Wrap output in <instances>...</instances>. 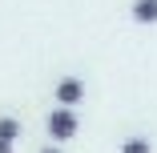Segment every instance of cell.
Returning a JSON list of instances; mask_svg holds the SVG:
<instances>
[{
	"mask_svg": "<svg viewBox=\"0 0 157 153\" xmlns=\"http://www.w3.org/2000/svg\"><path fill=\"white\" fill-rule=\"evenodd\" d=\"M133 20L137 24H157V0H133Z\"/></svg>",
	"mask_w": 157,
	"mask_h": 153,
	"instance_id": "3",
	"label": "cell"
},
{
	"mask_svg": "<svg viewBox=\"0 0 157 153\" xmlns=\"http://www.w3.org/2000/svg\"><path fill=\"white\" fill-rule=\"evenodd\" d=\"M0 141H8V145L20 141V121L16 117H0Z\"/></svg>",
	"mask_w": 157,
	"mask_h": 153,
	"instance_id": "4",
	"label": "cell"
},
{
	"mask_svg": "<svg viewBox=\"0 0 157 153\" xmlns=\"http://www.w3.org/2000/svg\"><path fill=\"white\" fill-rule=\"evenodd\" d=\"M52 97H56L60 109H77V105L85 101V81H81V77H60L56 89H52Z\"/></svg>",
	"mask_w": 157,
	"mask_h": 153,
	"instance_id": "2",
	"label": "cell"
},
{
	"mask_svg": "<svg viewBox=\"0 0 157 153\" xmlns=\"http://www.w3.org/2000/svg\"><path fill=\"white\" fill-rule=\"evenodd\" d=\"M48 137L60 145V141H69V137H77V129H81V117H77V109H60V105H52V113H48Z\"/></svg>",
	"mask_w": 157,
	"mask_h": 153,
	"instance_id": "1",
	"label": "cell"
},
{
	"mask_svg": "<svg viewBox=\"0 0 157 153\" xmlns=\"http://www.w3.org/2000/svg\"><path fill=\"white\" fill-rule=\"evenodd\" d=\"M121 153H153V145H149V137H125Z\"/></svg>",
	"mask_w": 157,
	"mask_h": 153,
	"instance_id": "5",
	"label": "cell"
},
{
	"mask_svg": "<svg viewBox=\"0 0 157 153\" xmlns=\"http://www.w3.org/2000/svg\"><path fill=\"white\" fill-rule=\"evenodd\" d=\"M12 149H16V145H8V141H0V153H12Z\"/></svg>",
	"mask_w": 157,
	"mask_h": 153,
	"instance_id": "6",
	"label": "cell"
},
{
	"mask_svg": "<svg viewBox=\"0 0 157 153\" xmlns=\"http://www.w3.org/2000/svg\"><path fill=\"white\" fill-rule=\"evenodd\" d=\"M40 153H60V149H56V145H44V149H40Z\"/></svg>",
	"mask_w": 157,
	"mask_h": 153,
	"instance_id": "7",
	"label": "cell"
}]
</instances>
